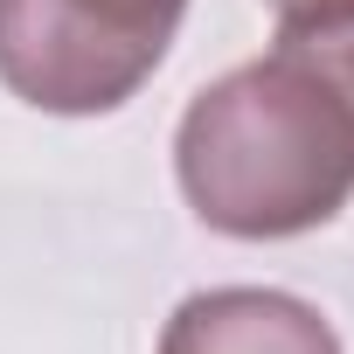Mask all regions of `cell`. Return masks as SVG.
<instances>
[{
    "label": "cell",
    "instance_id": "obj_1",
    "mask_svg": "<svg viewBox=\"0 0 354 354\" xmlns=\"http://www.w3.org/2000/svg\"><path fill=\"white\" fill-rule=\"evenodd\" d=\"M188 209L243 243L306 236L354 202V15L278 21V42L216 77L174 132Z\"/></svg>",
    "mask_w": 354,
    "mask_h": 354
},
{
    "label": "cell",
    "instance_id": "obj_2",
    "mask_svg": "<svg viewBox=\"0 0 354 354\" xmlns=\"http://www.w3.org/2000/svg\"><path fill=\"white\" fill-rule=\"evenodd\" d=\"M188 0H0V84L35 111H118L167 56Z\"/></svg>",
    "mask_w": 354,
    "mask_h": 354
},
{
    "label": "cell",
    "instance_id": "obj_3",
    "mask_svg": "<svg viewBox=\"0 0 354 354\" xmlns=\"http://www.w3.org/2000/svg\"><path fill=\"white\" fill-rule=\"evenodd\" d=\"M160 354H340L319 306L264 285H216L174 306Z\"/></svg>",
    "mask_w": 354,
    "mask_h": 354
},
{
    "label": "cell",
    "instance_id": "obj_4",
    "mask_svg": "<svg viewBox=\"0 0 354 354\" xmlns=\"http://www.w3.org/2000/svg\"><path fill=\"white\" fill-rule=\"evenodd\" d=\"M278 21H326V15H354V0H271Z\"/></svg>",
    "mask_w": 354,
    "mask_h": 354
}]
</instances>
